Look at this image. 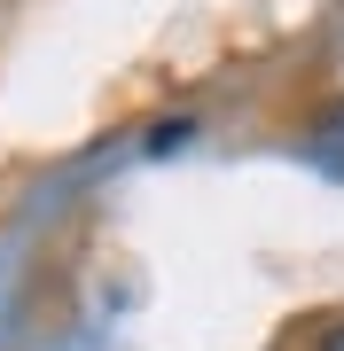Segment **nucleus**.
I'll use <instances>...</instances> for the list:
<instances>
[{
	"label": "nucleus",
	"instance_id": "f257e3e1",
	"mask_svg": "<svg viewBox=\"0 0 344 351\" xmlns=\"http://www.w3.org/2000/svg\"><path fill=\"white\" fill-rule=\"evenodd\" d=\"M313 164H321V172H336V180H344V110H329V117L313 125Z\"/></svg>",
	"mask_w": 344,
	"mask_h": 351
},
{
	"label": "nucleus",
	"instance_id": "f03ea898",
	"mask_svg": "<svg viewBox=\"0 0 344 351\" xmlns=\"http://www.w3.org/2000/svg\"><path fill=\"white\" fill-rule=\"evenodd\" d=\"M188 133H196V125H188V117H165V125H157V133H149V149H157V156H165V149H180V141H188Z\"/></svg>",
	"mask_w": 344,
	"mask_h": 351
},
{
	"label": "nucleus",
	"instance_id": "7ed1b4c3",
	"mask_svg": "<svg viewBox=\"0 0 344 351\" xmlns=\"http://www.w3.org/2000/svg\"><path fill=\"white\" fill-rule=\"evenodd\" d=\"M313 351H344V320H329V328H321V343Z\"/></svg>",
	"mask_w": 344,
	"mask_h": 351
}]
</instances>
